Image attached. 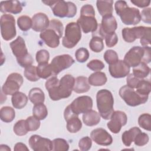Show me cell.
Masks as SVG:
<instances>
[{"mask_svg": "<svg viewBox=\"0 0 151 151\" xmlns=\"http://www.w3.org/2000/svg\"><path fill=\"white\" fill-rule=\"evenodd\" d=\"M24 82L22 76L17 73L10 74L2 87V92L5 95H13L18 92Z\"/></svg>", "mask_w": 151, "mask_h": 151, "instance_id": "cell-10", "label": "cell"}, {"mask_svg": "<svg viewBox=\"0 0 151 151\" xmlns=\"http://www.w3.org/2000/svg\"><path fill=\"white\" fill-rule=\"evenodd\" d=\"M83 123L88 126H93L97 125L101 119V116L99 113L92 109L84 113L82 117Z\"/></svg>", "mask_w": 151, "mask_h": 151, "instance_id": "cell-24", "label": "cell"}, {"mask_svg": "<svg viewBox=\"0 0 151 151\" xmlns=\"http://www.w3.org/2000/svg\"><path fill=\"white\" fill-rule=\"evenodd\" d=\"M103 39L99 37L93 36L89 42L90 49L95 52H100L104 49Z\"/></svg>", "mask_w": 151, "mask_h": 151, "instance_id": "cell-35", "label": "cell"}, {"mask_svg": "<svg viewBox=\"0 0 151 151\" xmlns=\"http://www.w3.org/2000/svg\"><path fill=\"white\" fill-rule=\"evenodd\" d=\"M150 68L145 63H140L137 66L133 67V74L140 79H143L146 77L150 73Z\"/></svg>", "mask_w": 151, "mask_h": 151, "instance_id": "cell-31", "label": "cell"}, {"mask_svg": "<svg viewBox=\"0 0 151 151\" xmlns=\"http://www.w3.org/2000/svg\"><path fill=\"white\" fill-rule=\"evenodd\" d=\"M37 74L40 78L46 79L49 77L50 76L52 75V72L50 64H38L37 67Z\"/></svg>", "mask_w": 151, "mask_h": 151, "instance_id": "cell-37", "label": "cell"}, {"mask_svg": "<svg viewBox=\"0 0 151 151\" xmlns=\"http://www.w3.org/2000/svg\"><path fill=\"white\" fill-rule=\"evenodd\" d=\"M130 2L139 8L147 7L150 3V1L149 0H131Z\"/></svg>", "mask_w": 151, "mask_h": 151, "instance_id": "cell-55", "label": "cell"}, {"mask_svg": "<svg viewBox=\"0 0 151 151\" xmlns=\"http://www.w3.org/2000/svg\"><path fill=\"white\" fill-rule=\"evenodd\" d=\"M107 78L104 73L96 71L91 74L88 78V81L90 85L93 86H101L106 84Z\"/></svg>", "mask_w": 151, "mask_h": 151, "instance_id": "cell-27", "label": "cell"}, {"mask_svg": "<svg viewBox=\"0 0 151 151\" xmlns=\"http://www.w3.org/2000/svg\"><path fill=\"white\" fill-rule=\"evenodd\" d=\"M28 98L31 103L34 105L40 103H44L45 100V95L43 91L38 87H34L30 90L28 94Z\"/></svg>", "mask_w": 151, "mask_h": 151, "instance_id": "cell-29", "label": "cell"}, {"mask_svg": "<svg viewBox=\"0 0 151 151\" xmlns=\"http://www.w3.org/2000/svg\"><path fill=\"white\" fill-rule=\"evenodd\" d=\"M15 117L14 109L9 106H4L0 110V118L5 123L11 122Z\"/></svg>", "mask_w": 151, "mask_h": 151, "instance_id": "cell-32", "label": "cell"}, {"mask_svg": "<svg viewBox=\"0 0 151 151\" xmlns=\"http://www.w3.org/2000/svg\"><path fill=\"white\" fill-rule=\"evenodd\" d=\"M14 150L15 151H24V150H26V151H29V149L27 147V146L24 144L23 143H21V142H19V143H17L15 144V146H14Z\"/></svg>", "mask_w": 151, "mask_h": 151, "instance_id": "cell-56", "label": "cell"}, {"mask_svg": "<svg viewBox=\"0 0 151 151\" xmlns=\"http://www.w3.org/2000/svg\"><path fill=\"white\" fill-rule=\"evenodd\" d=\"M138 123L140 127L147 131L151 130V116L148 113L141 114L138 119Z\"/></svg>", "mask_w": 151, "mask_h": 151, "instance_id": "cell-40", "label": "cell"}, {"mask_svg": "<svg viewBox=\"0 0 151 151\" xmlns=\"http://www.w3.org/2000/svg\"><path fill=\"white\" fill-rule=\"evenodd\" d=\"M24 76L30 81H37L40 80V77L37 74V67L31 65L25 68Z\"/></svg>", "mask_w": 151, "mask_h": 151, "instance_id": "cell-38", "label": "cell"}, {"mask_svg": "<svg viewBox=\"0 0 151 151\" xmlns=\"http://www.w3.org/2000/svg\"><path fill=\"white\" fill-rule=\"evenodd\" d=\"M33 116L40 120L45 119L48 115L47 107L43 103L35 104L32 109Z\"/></svg>", "mask_w": 151, "mask_h": 151, "instance_id": "cell-33", "label": "cell"}, {"mask_svg": "<svg viewBox=\"0 0 151 151\" xmlns=\"http://www.w3.org/2000/svg\"><path fill=\"white\" fill-rule=\"evenodd\" d=\"M28 142L30 147L34 151H50L52 150V141L40 135H32Z\"/></svg>", "mask_w": 151, "mask_h": 151, "instance_id": "cell-15", "label": "cell"}, {"mask_svg": "<svg viewBox=\"0 0 151 151\" xmlns=\"http://www.w3.org/2000/svg\"><path fill=\"white\" fill-rule=\"evenodd\" d=\"M81 16H93L95 17V11L93 6L90 4H86L81 8Z\"/></svg>", "mask_w": 151, "mask_h": 151, "instance_id": "cell-51", "label": "cell"}, {"mask_svg": "<svg viewBox=\"0 0 151 151\" xmlns=\"http://www.w3.org/2000/svg\"><path fill=\"white\" fill-rule=\"evenodd\" d=\"M68 106L76 115L78 116L92 109L93 100L88 96H80L74 99Z\"/></svg>", "mask_w": 151, "mask_h": 151, "instance_id": "cell-12", "label": "cell"}, {"mask_svg": "<svg viewBox=\"0 0 151 151\" xmlns=\"http://www.w3.org/2000/svg\"><path fill=\"white\" fill-rule=\"evenodd\" d=\"M123 61L130 67H134L142 62L149 64L151 61L150 47L134 46L126 54Z\"/></svg>", "mask_w": 151, "mask_h": 151, "instance_id": "cell-4", "label": "cell"}, {"mask_svg": "<svg viewBox=\"0 0 151 151\" xmlns=\"http://www.w3.org/2000/svg\"><path fill=\"white\" fill-rule=\"evenodd\" d=\"M100 29L104 37L107 34L115 32L117 28V23L114 16L112 15L103 17L101 23L99 24Z\"/></svg>", "mask_w": 151, "mask_h": 151, "instance_id": "cell-21", "label": "cell"}, {"mask_svg": "<svg viewBox=\"0 0 151 151\" xmlns=\"http://www.w3.org/2000/svg\"><path fill=\"white\" fill-rule=\"evenodd\" d=\"M17 61L18 64L22 67H27L28 66H29L32 65V64L34 62V60L29 53L27 54L23 57L17 58Z\"/></svg>", "mask_w": 151, "mask_h": 151, "instance_id": "cell-47", "label": "cell"}, {"mask_svg": "<svg viewBox=\"0 0 151 151\" xmlns=\"http://www.w3.org/2000/svg\"><path fill=\"white\" fill-rule=\"evenodd\" d=\"M140 132H141V130L137 127H133L129 130L125 131L122 136V140L123 144L126 146H130L132 143L134 141L137 134Z\"/></svg>", "mask_w": 151, "mask_h": 151, "instance_id": "cell-30", "label": "cell"}, {"mask_svg": "<svg viewBox=\"0 0 151 151\" xmlns=\"http://www.w3.org/2000/svg\"><path fill=\"white\" fill-rule=\"evenodd\" d=\"M104 39L106 44L108 47H114L118 42V37L115 32L106 35Z\"/></svg>", "mask_w": 151, "mask_h": 151, "instance_id": "cell-50", "label": "cell"}, {"mask_svg": "<svg viewBox=\"0 0 151 151\" xmlns=\"http://www.w3.org/2000/svg\"><path fill=\"white\" fill-rule=\"evenodd\" d=\"M114 8L122 22L125 25H135L141 21L139 10L134 7H129L124 1H116Z\"/></svg>", "mask_w": 151, "mask_h": 151, "instance_id": "cell-3", "label": "cell"}, {"mask_svg": "<svg viewBox=\"0 0 151 151\" xmlns=\"http://www.w3.org/2000/svg\"><path fill=\"white\" fill-rule=\"evenodd\" d=\"M105 61L109 65L114 64L119 60V57L117 52L113 50H107L103 55Z\"/></svg>", "mask_w": 151, "mask_h": 151, "instance_id": "cell-44", "label": "cell"}, {"mask_svg": "<svg viewBox=\"0 0 151 151\" xmlns=\"http://www.w3.org/2000/svg\"><path fill=\"white\" fill-rule=\"evenodd\" d=\"M63 23L58 19L50 21L48 27L40 33V38L49 47L55 48L60 44V39L63 34Z\"/></svg>", "mask_w": 151, "mask_h": 151, "instance_id": "cell-2", "label": "cell"}, {"mask_svg": "<svg viewBox=\"0 0 151 151\" xmlns=\"http://www.w3.org/2000/svg\"><path fill=\"white\" fill-rule=\"evenodd\" d=\"M150 33L151 28L146 32L145 35L141 39H140V42L143 47L148 46L150 44Z\"/></svg>", "mask_w": 151, "mask_h": 151, "instance_id": "cell-54", "label": "cell"}, {"mask_svg": "<svg viewBox=\"0 0 151 151\" xmlns=\"http://www.w3.org/2000/svg\"><path fill=\"white\" fill-rule=\"evenodd\" d=\"M87 67L92 71H100L104 68L105 65L101 60L95 59L88 63Z\"/></svg>", "mask_w": 151, "mask_h": 151, "instance_id": "cell-48", "label": "cell"}, {"mask_svg": "<svg viewBox=\"0 0 151 151\" xmlns=\"http://www.w3.org/2000/svg\"><path fill=\"white\" fill-rule=\"evenodd\" d=\"M140 80H142V79L135 77L132 73L128 74L127 77L126 78L127 86L130 88H135Z\"/></svg>", "mask_w": 151, "mask_h": 151, "instance_id": "cell-52", "label": "cell"}, {"mask_svg": "<svg viewBox=\"0 0 151 151\" xmlns=\"http://www.w3.org/2000/svg\"><path fill=\"white\" fill-rule=\"evenodd\" d=\"M0 150H8V151H10L11 149L8 147V146L6 145H1L0 146Z\"/></svg>", "mask_w": 151, "mask_h": 151, "instance_id": "cell-57", "label": "cell"}, {"mask_svg": "<svg viewBox=\"0 0 151 151\" xmlns=\"http://www.w3.org/2000/svg\"><path fill=\"white\" fill-rule=\"evenodd\" d=\"M9 45L16 58L23 57L28 53L25 41L21 36H18L14 41H12Z\"/></svg>", "mask_w": 151, "mask_h": 151, "instance_id": "cell-22", "label": "cell"}, {"mask_svg": "<svg viewBox=\"0 0 151 151\" xmlns=\"http://www.w3.org/2000/svg\"><path fill=\"white\" fill-rule=\"evenodd\" d=\"M77 23L79 25L83 32L85 34L94 32L98 27L97 21L95 17L80 16Z\"/></svg>", "mask_w": 151, "mask_h": 151, "instance_id": "cell-19", "label": "cell"}, {"mask_svg": "<svg viewBox=\"0 0 151 151\" xmlns=\"http://www.w3.org/2000/svg\"><path fill=\"white\" fill-rule=\"evenodd\" d=\"M35 57L38 64H47L50 59V54L46 50H41L37 52Z\"/></svg>", "mask_w": 151, "mask_h": 151, "instance_id": "cell-45", "label": "cell"}, {"mask_svg": "<svg viewBox=\"0 0 151 151\" xmlns=\"http://www.w3.org/2000/svg\"><path fill=\"white\" fill-rule=\"evenodd\" d=\"M92 146L91 139L88 136L83 137L78 142V147L82 151H87L90 150Z\"/></svg>", "mask_w": 151, "mask_h": 151, "instance_id": "cell-49", "label": "cell"}, {"mask_svg": "<svg viewBox=\"0 0 151 151\" xmlns=\"http://www.w3.org/2000/svg\"><path fill=\"white\" fill-rule=\"evenodd\" d=\"M13 130L17 136H22L25 135L28 130L26 126L25 120H19L14 124Z\"/></svg>", "mask_w": 151, "mask_h": 151, "instance_id": "cell-41", "label": "cell"}, {"mask_svg": "<svg viewBox=\"0 0 151 151\" xmlns=\"http://www.w3.org/2000/svg\"><path fill=\"white\" fill-rule=\"evenodd\" d=\"M119 95L125 103L132 107H135L145 103L149 96H142L137 93L134 88L127 85L122 87L119 90Z\"/></svg>", "mask_w": 151, "mask_h": 151, "instance_id": "cell-8", "label": "cell"}, {"mask_svg": "<svg viewBox=\"0 0 151 151\" xmlns=\"http://www.w3.org/2000/svg\"><path fill=\"white\" fill-rule=\"evenodd\" d=\"M74 84L75 78L70 74H65L60 80L55 76L51 77L46 81L45 86L50 99L58 101L71 96Z\"/></svg>", "mask_w": 151, "mask_h": 151, "instance_id": "cell-1", "label": "cell"}, {"mask_svg": "<svg viewBox=\"0 0 151 151\" xmlns=\"http://www.w3.org/2000/svg\"><path fill=\"white\" fill-rule=\"evenodd\" d=\"M96 102L99 113L105 120H109L114 111V99L112 93L107 89L99 90L96 94Z\"/></svg>", "mask_w": 151, "mask_h": 151, "instance_id": "cell-5", "label": "cell"}, {"mask_svg": "<svg viewBox=\"0 0 151 151\" xmlns=\"http://www.w3.org/2000/svg\"><path fill=\"white\" fill-rule=\"evenodd\" d=\"M150 27L139 26L133 28H124L122 29V35L123 40L127 42H133L136 39H141L150 29Z\"/></svg>", "mask_w": 151, "mask_h": 151, "instance_id": "cell-14", "label": "cell"}, {"mask_svg": "<svg viewBox=\"0 0 151 151\" xmlns=\"http://www.w3.org/2000/svg\"><path fill=\"white\" fill-rule=\"evenodd\" d=\"M136 88L137 93L142 96H149L151 91V83L149 81L142 79L138 83Z\"/></svg>", "mask_w": 151, "mask_h": 151, "instance_id": "cell-34", "label": "cell"}, {"mask_svg": "<svg viewBox=\"0 0 151 151\" xmlns=\"http://www.w3.org/2000/svg\"><path fill=\"white\" fill-rule=\"evenodd\" d=\"M17 24L22 31H27L32 28V19L27 15H22L18 18Z\"/></svg>", "mask_w": 151, "mask_h": 151, "instance_id": "cell-36", "label": "cell"}, {"mask_svg": "<svg viewBox=\"0 0 151 151\" xmlns=\"http://www.w3.org/2000/svg\"><path fill=\"white\" fill-rule=\"evenodd\" d=\"M76 60L79 63H84L89 58V52L86 48H80L75 52Z\"/></svg>", "mask_w": 151, "mask_h": 151, "instance_id": "cell-43", "label": "cell"}, {"mask_svg": "<svg viewBox=\"0 0 151 151\" xmlns=\"http://www.w3.org/2000/svg\"><path fill=\"white\" fill-rule=\"evenodd\" d=\"M113 1H97L96 2V6L97 10L102 17L112 15L113 11Z\"/></svg>", "mask_w": 151, "mask_h": 151, "instance_id": "cell-26", "label": "cell"}, {"mask_svg": "<svg viewBox=\"0 0 151 151\" xmlns=\"http://www.w3.org/2000/svg\"><path fill=\"white\" fill-rule=\"evenodd\" d=\"M90 137L95 143L101 146H109L113 142L111 136L103 128L93 130L90 133Z\"/></svg>", "mask_w": 151, "mask_h": 151, "instance_id": "cell-16", "label": "cell"}, {"mask_svg": "<svg viewBox=\"0 0 151 151\" xmlns=\"http://www.w3.org/2000/svg\"><path fill=\"white\" fill-rule=\"evenodd\" d=\"M90 89V85L86 77L79 76L75 79V84L73 88L74 92L77 93H84L88 91Z\"/></svg>", "mask_w": 151, "mask_h": 151, "instance_id": "cell-25", "label": "cell"}, {"mask_svg": "<svg viewBox=\"0 0 151 151\" xmlns=\"http://www.w3.org/2000/svg\"><path fill=\"white\" fill-rule=\"evenodd\" d=\"M150 8H145L143 9L140 14L141 19L145 23L150 24H151V16H150Z\"/></svg>", "mask_w": 151, "mask_h": 151, "instance_id": "cell-53", "label": "cell"}, {"mask_svg": "<svg viewBox=\"0 0 151 151\" xmlns=\"http://www.w3.org/2000/svg\"><path fill=\"white\" fill-rule=\"evenodd\" d=\"M42 3L51 7L53 14L60 18H73L77 13V6L72 2L64 1H42Z\"/></svg>", "mask_w": 151, "mask_h": 151, "instance_id": "cell-6", "label": "cell"}, {"mask_svg": "<svg viewBox=\"0 0 151 151\" xmlns=\"http://www.w3.org/2000/svg\"><path fill=\"white\" fill-rule=\"evenodd\" d=\"M50 21L46 14L38 12L32 18V29L36 32H42L49 26Z\"/></svg>", "mask_w": 151, "mask_h": 151, "instance_id": "cell-20", "label": "cell"}, {"mask_svg": "<svg viewBox=\"0 0 151 151\" xmlns=\"http://www.w3.org/2000/svg\"><path fill=\"white\" fill-rule=\"evenodd\" d=\"M52 150L54 151H67L69 149V145L67 140L61 138H57L52 141Z\"/></svg>", "mask_w": 151, "mask_h": 151, "instance_id": "cell-39", "label": "cell"}, {"mask_svg": "<svg viewBox=\"0 0 151 151\" xmlns=\"http://www.w3.org/2000/svg\"><path fill=\"white\" fill-rule=\"evenodd\" d=\"M28 97L25 94L18 91L12 95L11 101L13 107L17 109L24 108L27 104Z\"/></svg>", "mask_w": 151, "mask_h": 151, "instance_id": "cell-28", "label": "cell"}, {"mask_svg": "<svg viewBox=\"0 0 151 151\" xmlns=\"http://www.w3.org/2000/svg\"><path fill=\"white\" fill-rule=\"evenodd\" d=\"M26 126L27 129L29 131H36L40 126V120L36 118L35 116H32L27 117L25 120Z\"/></svg>", "mask_w": 151, "mask_h": 151, "instance_id": "cell-42", "label": "cell"}, {"mask_svg": "<svg viewBox=\"0 0 151 151\" xmlns=\"http://www.w3.org/2000/svg\"><path fill=\"white\" fill-rule=\"evenodd\" d=\"M64 117L67 122V129L71 133L78 132L82 127V123L78 118V116L71 113L70 111L65 110Z\"/></svg>", "mask_w": 151, "mask_h": 151, "instance_id": "cell-18", "label": "cell"}, {"mask_svg": "<svg viewBox=\"0 0 151 151\" xmlns=\"http://www.w3.org/2000/svg\"><path fill=\"white\" fill-rule=\"evenodd\" d=\"M81 38V31L77 22L68 23L65 28L64 36L62 40L63 45L67 48H73Z\"/></svg>", "mask_w": 151, "mask_h": 151, "instance_id": "cell-7", "label": "cell"}, {"mask_svg": "<svg viewBox=\"0 0 151 151\" xmlns=\"http://www.w3.org/2000/svg\"><path fill=\"white\" fill-rule=\"evenodd\" d=\"M130 68L123 60H119L114 64L109 65V70L111 77L119 78L127 76L130 73Z\"/></svg>", "mask_w": 151, "mask_h": 151, "instance_id": "cell-17", "label": "cell"}, {"mask_svg": "<svg viewBox=\"0 0 151 151\" xmlns=\"http://www.w3.org/2000/svg\"><path fill=\"white\" fill-rule=\"evenodd\" d=\"M22 10V5L18 1H2L0 4V11L2 13L9 12L13 14L20 13Z\"/></svg>", "mask_w": 151, "mask_h": 151, "instance_id": "cell-23", "label": "cell"}, {"mask_svg": "<svg viewBox=\"0 0 151 151\" xmlns=\"http://www.w3.org/2000/svg\"><path fill=\"white\" fill-rule=\"evenodd\" d=\"M74 62L75 61L73 58L69 54H63L55 56L50 64L52 75L57 76L63 70L70 67Z\"/></svg>", "mask_w": 151, "mask_h": 151, "instance_id": "cell-11", "label": "cell"}, {"mask_svg": "<svg viewBox=\"0 0 151 151\" xmlns=\"http://www.w3.org/2000/svg\"><path fill=\"white\" fill-rule=\"evenodd\" d=\"M149 140V138L147 134L145 133H142L141 131L137 134L133 142L136 146H143L148 143Z\"/></svg>", "mask_w": 151, "mask_h": 151, "instance_id": "cell-46", "label": "cell"}, {"mask_svg": "<svg viewBox=\"0 0 151 151\" xmlns=\"http://www.w3.org/2000/svg\"><path fill=\"white\" fill-rule=\"evenodd\" d=\"M110 119V121L107 123V126L109 130L115 134L119 133L122 127L126 125L127 121L126 113L120 110L113 111Z\"/></svg>", "mask_w": 151, "mask_h": 151, "instance_id": "cell-13", "label": "cell"}, {"mask_svg": "<svg viewBox=\"0 0 151 151\" xmlns=\"http://www.w3.org/2000/svg\"><path fill=\"white\" fill-rule=\"evenodd\" d=\"M0 25L1 35L4 40H11L16 36L15 20L12 15L3 14L1 17Z\"/></svg>", "mask_w": 151, "mask_h": 151, "instance_id": "cell-9", "label": "cell"}]
</instances>
